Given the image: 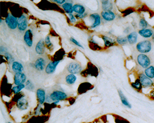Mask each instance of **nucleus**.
Returning a JSON list of instances; mask_svg holds the SVG:
<instances>
[{"label":"nucleus","mask_w":154,"mask_h":123,"mask_svg":"<svg viewBox=\"0 0 154 123\" xmlns=\"http://www.w3.org/2000/svg\"><path fill=\"white\" fill-rule=\"evenodd\" d=\"M102 7L104 11H111L113 9V4L110 1H102Z\"/></svg>","instance_id":"a878e982"},{"label":"nucleus","mask_w":154,"mask_h":123,"mask_svg":"<svg viewBox=\"0 0 154 123\" xmlns=\"http://www.w3.org/2000/svg\"><path fill=\"white\" fill-rule=\"evenodd\" d=\"M148 25H149L148 23L146 20L145 19H144V18H142V19L140 20L139 23V26L141 29H147V27H148Z\"/></svg>","instance_id":"7c9ffc66"},{"label":"nucleus","mask_w":154,"mask_h":123,"mask_svg":"<svg viewBox=\"0 0 154 123\" xmlns=\"http://www.w3.org/2000/svg\"><path fill=\"white\" fill-rule=\"evenodd\" d=\"M18 29L21 31H25L28 27V22L27 17L24 15H21L17 19Z\"/></svg>","instance_id":"0eeeda50"},{"label":"nucleus","mask_w":154,"mask_h":123,"mask_svg":"<svg viewBox=\"0 0 154 123\" xmlns=\"http://www.w3.org/2000/svg\"><path fill=\"white\" fill-rule=\"evenodd\" d=\"M139 80L141 82V83L142 86L143 88H151L153 86V81L152 79L149 78L145 74L141 73L139 75Z\"/></svg>","instance_id":"39448f33"},{"label":"nucleus","mask_w":154,"mask_h":123,"mask_svg":"<svg viewBox=\"0 0 154 123\" xmlns=\"http://www.w3.org/2000/svg\"><path fill=\"white\" fill-rule=\"evenodd\" d=\"M25 88L27 90H33L34 89V86L33 84V83L30 80H28L26 82V85H25Z\"/></svg>","instance_id":"473e14b6"},{"label":"nucleus","mask_w":154,"mask_h":123,"mask_svg":"<svg viewBox=\"0 0 154 123\" xmlns=\"http://www.w3.org/2000/svg\"><path fill=\"white\" fill-rule=\"evenodd\" d=\"M8 123H11V122H8Z\"/></svg>","instance_id":"37998d69"},{"label":"nucleus","mask_w":154,"mask_h":123,"mask_svg":"<svg viewBox=\"0 0 154 123\" xmlns=\"http://www.w3.org/2000/svg\"><path fill=\"white\" fill-rule=\"evenodd\" d=\"M138 33L136 31H133V32H131L128 36H127V39L128 41L130 44H134L137 42L138 41Z\"/></svg>","instance_id":"a211bd4d"},{"label":"nucleus","mask_w":154,"mask_h":123,"mask_svg":"<svg viewBox=\"0 0 154 123\" xmlns=\"http://www.w3.org/2000/svg\"><path fill=\"white\" fill-rule=\"evenodd\" d=\"M73 6L72 5V3H65L62 5L63 10L65 11V12L68 14H72L73 10Z\"/></svg>","instance_id":"b1692460"},{"label":"nucleus","mask_w":154,"mask_h":123,"mask_svg":"<svg viewBox=\"0 0 154 123\" xmlns=\"http://www.w3.org/2000/svg\"><path fill=\"white\" fill-rule=\"evenodd\" d=\"M70 41H72L73 43H74L75 44H76V45L77 46H79L80 48H81L83 49V47L82 46V45H81V44H80V43L78 42L77 41L76 39H75L73 38H70Z\"/></svg>","instance_id":"f704fd0d"},{"label":"nucleus","mask_w":154,"mask_h":123,"mask_svg":"<svg viewBox=\"0 0 154 123\" xmlns=\"http://www.w3.org/2000/svg\"><path fill=\"white\" fill-rule=\"evenodd\" d=\"M24 88H25V86L24 84L17 85V86H14V87L12 88V92L15 94H18L20 93L21 90L22 89H24Z\"/></svg>","instance_id":"c85d7f7f"},{"label":"nucleus","mask_w":154,"mask_h":123,"mask_svg":"<svg viewBox=\"0 0 154 123\" xmlns=\"http://www.w3.org/2000/svg\"><path fill=\"white\" fill-rule=\"evenodd\" d=\"M92 85L88 83H84L80 84V87L78 88V92L80 94H82L86 92L87 90L91 89Z\"/></svg>","instance_id":"5701e85b"},{"label":"nucleus","mask_w":154,"mask_h":123,"mask_svg":"<svg viewBox=\"0 0 154 123\" xmlns=\"http://www.w3.org/2000/svg\"><path fill=\"white\" fill-rule=\"evenodd\" d=\"M90 18L93 20V23L92 25L91 26V28L94 29L99 26L101 23V16L97 13L92 14L90 15Z\"/></svg>","instance_id":"ddd939ff"},{"label":"nucleus","mask_w":154,"mask_h":123,"mask_svg":"<svg viewBox=\"0 0 154 123\" xmlns=\"http://www.w3.org/2000/svg\"><path fill=\"white\" fill-rule=\"evenodd\" d=\"M24 40L27 46L31 47L33 45V33L31 30H27L24 36Z\"/></svg>","instance_id":"9b49d317"},{"label":"nucleus","mask_w":154,"mask_h":123,"mask_svg":"<svg viewBox=\"0 0 154 123\" xmlns=\"http://www.w3.org/2000/svg\"><path fill=\"white\" fill-rule=\"evenodd\" d=\"M152 41H153L154 42V34H153V35L152 36Z\"/></svg>","instance_id":"a19ab883"},{"label":"nucleus","mask_w":154,"mask_h":123,"mask_svg":"<svg viewBox=\"0 0 154 123\" xmlns=\"http://www.w3.org/2000/svg\"><path fill=\"white\" fill-rule=\"evenodd\" d=\"M26 76L23 73H16L14 77V83L16 86L24 84L26 82Z\"/></svg>","instance_id":"1a4fd4ad"},{"label":"nucleus","mask_w":154,"mask_h":123,"mask_svg":"<svg viewBox=\"0 0 154 123\" xmlns=\"http://www.w3.org/2000/svg\"><path fill=\"white\" fill-rule=\"evenodd\" d=\"M86 15V14H76V17L78 18V19H81V18L85 17Z\"/></svg>","instance_id":"58836bf2"},{"label":"nucleus","mask_w":154,"mask_h":123,"mask_svg":"<svg viewBox=\"0 0 154 123\" xmlns=\"http://www.w3.org/2000/svg\"><path fill=\"white\" fill-rule=\"evenodd\" d=\"M59 62L60 61H57V60L50 62L45 68L46 73H47L48 75L53 73L55 71V69H56V67L58 65Z\"/></svg>","instance_id":"9d476101"},{"label":"nucleus","mask_w":154,"mask_h":123,"mask_svg":"<svg viewBox=\"0 0 154 123\" xmlns=\"http://www.w3.org/2000/svg\"><path fill=\"white\" fill-rule=\"evenodd\" d=\"M139 34L142 36L143 38H149L152 37L154 33L153 31L151 29H141L139 30Z\"/></svg>","instance_id":"dca6fc26"},{"label":"nucleus","mask_w":154,"mask_h":123,"mask_svg":"<svg viewBox=\"0 0 154 123\" xmlns=\"http://www.w3.org/2000/svg\"><path fill=\"white\" fill-rule=\"evenodd\" d=\"M118 94H119V96H120L121 101H122V103L124 105L129 108H131V105L130 104V103L128 101L127 98L125 96V95L122 92V91L121 90H118Z\"/></svg>","instance_id":"4be33fe9"},{"label":"nucleus","mask_w":154,"mask_h":123,"mask_svg":"<svg viewBox=\"0 0 154 123\" xmlns=\"http://www.w3.org/2000/svg\"><path fill=\"white\" fill-rule=\"evenodd\" d=\"M46 62L43 57H39L36 60L34 67L36 70L42 71L46 67Z\"/></svg>","instance_id":"6e6552de"},{"label":"nucleus","mask_w":154,"mask_h":123,"mask_svg":"<svg viewBox=\"0 0 154 123\" xmlns=\"http://www.w3.org/2000/svg\"><path fill=\"white\" fill-rule=\"evenodd\" d=\"M54 2H55V3H58V4H64L65 3V0H54V1H53Z\"/></svg>","instance_id":"4c0bfd02"},{"label":"nucleus","mask_w":154,"mask_h":123,"mask_svg":"<svg viewBox=\"0 0 154 123\" xmlns=\"http://www.w3.org/2000/svg\"><path fill=\"white\" fill-rule=\"evenodd\" d=\"M137 62L139 66L146 69L151 65V60L149 57L144 54H140L137 57Z\"/></svg>","instance_id":"f03ea898"},{"label":"nucleus","mask_w":154,"mask_h":123,"mask_svg":"<svg viewBox=\"0 0 154 123\" xmlns=\"http://www.w3.org/2000/svg\"><path fill=\"white\" fill-rule=\"evenodd\" d=\"M136 49L141 54H147L151 52L152 49V43L151 41L144 40L139 42L136 45Z\"/></svg>","instance_id":"f257e3e1"},{"label":"nucleus","mask_w":154,"mask_h":123,"mask_svg":"<svg viewBox=\"0 0 154 123\" xmlns=\"http://www.w3.org/2000/svg\"><path fill=\"white\" fill-rule=\"evenodd\" d=\"M45 41L43 39H41L36 44L35 46V51L39 55H43L45 52Z\"/></svg>","instance_id":"f8f14e48"},{"label":"nucleus","mask_w":154,"mask_h":123,"mask_svg":"<svg viewBox=\"0 0 154 123\" xmlns=\"http://www.w3.org/2000/svg\"><path fill=\"white\" fill-rule=\"evenodd\" d=\"M102 39L104 40V44H105V46L107 48H110L113 46L116 43L115 41L111 38H109V36H102Z\"/></svg>","instance_id":"412c9836"},{"label":"nucleus","mask_w":154,"mask_h":123,"mask_svg":"<svg viewBox=\"0 0 154 123\" xmlns=\"http://www.w3.org/2000/svg\"><path fill=\"white\" fill-rule=\"evenodd\" d=\"M51 101L53 102L64 101L67 98V95L60 90H54L49 95Z\"/></svg>","instance_id":"7ed1b4c3"},{"label":"nucleus","mask_w":154,"mask_h":123,"mask_svg":"<svg viewBox=\"0 0 154 123\" xmlns=\"http://www.w3.org/2000/svg\"><path fill=\"white\" fill-rule=\"evenodd\" d=\"M73 10L77 14H84L85 12V7L81 4H76L73 7Z\"/></svg>","instance_id":"aec40b11"},{"label":"nucleus","mask_w":154,"mask_h":123,"mask_svg":"<svg viewBox=\"0 0 154 123\" xmlns=\"http://www.w3.org/2000/svg\"><path fill=\"white\" fill-rule=\"evenodd\" d=\"M12 69L16 73H22V71H24V67L18 62H14L12 65Z\"/></svg>","instance_id":"6ab92c4d"},{"label":"nucleus","mask_w":154,"mask_h":123,"mask_svg":"<svg viewBox=\"0 0 154 123\" xmlns=\"http://www.w3.org/2000/svg\"><path fill=\"white\" fill-rule=\"evenodd\" d=\"M131 86L134 89H136L138 91H141L143 88L139 78L137 79L134 82H132V83H131Z\"/></svg>","instance_id":"cd10ccee"},{"label":"nucleus","mask_w":154,"mask_h":123,"mask_svg":"<svg viewBox=\"0 0 154 123\" xmlns=\"http://www.w3.org/2000/svg\"><path fill=\"white\" fill-rule=\"evenodd\" d=\"M44 41H45V44L46 45V46H47V48L49 49H52V48L53 47V44L51 43V40H50V37L49 36H46V38H45V40H44Z\"/></svg>","instance_id":"2f4dec72"},{"label":"nucleus","mask_w":154,"mask_h":123,"mask_svg":"<svg viewBox=\"0 0 154 123\" xmlns=\"http://www.w3.org/2000/svg\"><path fill=\"white\" fill-rule=\"evenodd\" d=\"M153 84H154V80H153Z\"/></svg>","instance_id":"79ce46f5"},{"label":"nucleus","mask_w":154,"mask_h":123,"mask_svg":"<svg viewBox=\"0 0 154 123\" xmlns=\"http://www.w3.org/2000/svg\"><path fill=\"white\" fill-rule=\"evenodd\" d=\"M144 74L147 77H149V78H154V67L150 66L147 68L146 69H145V71H144Z\"/></svg>","instance_id":"393cba45"},{"label":"nucleus","mask_w":154,"mask_h":123,"mask_svg":"<svg viewBox=\"0 0 154 123\" xmlns=\"http://www.w3.org/2000/svg\"><path fill=\"white\" fill-rule=\"evenodd\" d=\"M17 19L16 17L14 16H13L11 15V14H8V16L6 18V23L10 29L14 30L16 29L17 26H18V22H17Z\"/></svg>","instance_id":"423d86ee"},{"label":"nucleus","mask_w":154,"mask_h":123,"mask_svg":"<svg viewBox=\"0 0 154 123\" xmlns=\"http://www.w3.org/2000/svg\"><path fill=\"white\" fill-rule=\"evenodd\" d=\"M67 70L70 74H78L82 71V67L77 62H71L67 67Z\"/></svg>","instance_id":"20e7f679"},{"label":"nucleus","mask_w":154,"mask_h":123,"mask_svg":"<svg viewBox=\"0 0 154 123\" xmlns=\"http://www.w3.org/2000/svg\"><path fill=\"white\" fill-rule=\"evenodd\" d=\"M115 122L116 123H129L127 120H126L123 118H118L115 119Z\"/></svg>","instance_id":"72a5a7b5"},{"label":"nucleus","mask_w":154,"mask_h":123,"mask_svg":"<svg viewBox=\"0 0 154 123\" xmlns=\"http://www.w3.org/2000/svg\"><path fill=\"white\" fill-rule=\"evenodd\" d=\"M41 105H38V107H36V109L35 110V115H38L39 114L41 113Z\"/></svg>","instance_id":"c9c22d12"},{"label":"nucleus","mask_w":154,"mask_h":123,"mask_svg":"<svg viewBox=\"0 0 154 123\" xmlns=\"http://www.w3.org/2000/svg\"><path fill=\"white\" fill-rule=\"evenodd\" d=\"M116 42L120 45H124L127 44L128 41L127 37H125V36H118V37L116 38Z\"/></svg>","instance_id":"c756f323"},{"label":"nucleus","mask_w":154,"mask_h":123,"mask_svg":"<svg viewBox=\"0 0 154 123\" xmlns=\"http://www.w3.org/2000/svg\"><path fill=\"white\" fill-rule=\"evenodd\" d=\"M36 97H37V100H38L40 104V105L43 104L46 101L45 90L41 88L37 89Z\"/></svg>","instance_id":"2eb2a0df"},{"label":"nucleus","mask_w":154,"mask_h":123,"mask_svg":"<svg viewBox=\"0 0 154 123\" xmlns=\"http://www.w3.org/2000/svg\"><path fill=\"white\" fill-rule=\"evenodd\" d=\"M17 107L21 110H25L29 107V102L27 99L22 98L17 102Z\"/></svg>","instance_id":"f3484780"},{"label":"nucleus","mask_w":154,"mask_h":123,"mask_svg":"<svg viewBox=\"0 0 154 123\" xmlns=\"http://www.w3.org/2000/svg\"><path fill=\"white\" fill-rule=\"evenodd\" d=\"M151 98L154 100V90L152 91V92H151Z\"/></svg>","instance_id":"ea45409f"},{"label":"nucleus","mask_w":154,"mask_h":123,"mask_svg":"<svg viewBox=\"0 0 154 123\" xmlns=\"http://www.w3.org/2000/svg\"><path fill=\"white\" fill-rule=\"evenodd\" d=\"M101 16L106 21H113L116 17V16L112 11H104L101 12Z\"/></svg>","instance_id":"4468645a"},{"label":"nucleus","mask_w":154,"mask_h":123,"mask_svg":"<svg viewBox=\"0 0 154 123\" xmlns=\"http://www.w3.org/2000/svg\"><path fill=\"white\" fill-rule=\"evenodd\" d=\"M68 16H69L71 22H72V23L75 22L76 19H75V17H74V16L72 14H68Z\"/></svg>","instance_id":"e433bc0d"},{"label":"nucleus","mask_w":154,"mask_h":123,"mask_svg":"<svg viewBox=\"0 0 154 123\" xmlns=\"http://www.w3.org/2000/svg\"><path fill=\"white\" fill-rule=\"evenodd\" d=\"M77 80V76L73 74H70L67 75L65 78V81L69 85L73 84Z\"/></svg>","instance_id":"bb28decb"}]
</instances>
